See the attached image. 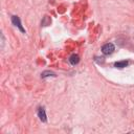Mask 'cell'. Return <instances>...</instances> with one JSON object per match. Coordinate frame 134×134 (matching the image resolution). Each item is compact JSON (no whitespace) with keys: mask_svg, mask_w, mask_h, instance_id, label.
I'll return each mask as SVG.
<instances>
[{"mask_svg":"<svg viewBox=\"0 0 134 134\" xmlns=\"http://www.w3.org/2000/svg\"><path fill=\"white\" fill-rule=\"evenodd\" d=\"M38 116H39V118L43 123H46L47 121V116H46V113H45L44 108H39V110H38Z\"/></svg>","mask_w":134,"mask_h":134,"instance_id":"3","label":"cell"},{"mask_svg":"<svg viewBox=\"0 0 134 134\" xmlns=\"http://www.w3.org/2000/svg\"><path fill=\"white\" fill-rule=\"evenodd\" d=\"M69 62L71 65H77L79 62H80V58L78 54H71L70 58H69Z\"/></svg>","mask_w":134,"mask_h":134,"instance_id":"4","label":"cell"},{"mask_svg":"<svg viewBox=\"0 0 134 134\" xmlns=\"http://www.w3.org/2000/svg\"><path fill=\"white\" fill-rule=\"evenodd\" d=\"M41 77L42 78H46V77H57L56 76V74L54 72H52V71H44V72H42V75H41Z\"/></svg>","mask_w":134,"mask_h":134,"instance_id":"6","label":"cell"},{"mask_svg":"<svg viewBox=\"0 0 134 134\" xmlns=\"http://www.w3.org/2000/svg\"><path fill=\"white\" fill-rule=\"evenodd\" d=\"M128 64H129L128 61H120V62H116L114 64V66L116 68H125L126 66H128Z\"/></svg>","mask_w":134,"mask_h":134,"instance_id":"5","label":"cell"},{"mask_svg":"<svg viewBox=\"0 0 134 134\" xmlns=\"http://www.w3.org/2000/svg\"><path fill=\"white\" fill-rule=\"evenodd\" d=\"M114 49H115V47H114V45L112 44V43H107V44H105L103 47H102V51H103V53L104 54H111L113 51H114Z\"/></svg>","mask_w":134,"mask_h":134,"instance_id":"1","label":"cell"},{"mask_svg":"<svg viewBox=\"0 0 134 134\" xmlns=\"http://www.w3.org/2000/svg\"><path fill=\"white\" fill-rule=\"evenodd\" d=\"M12 22H13V24H14L15 26H17L22 33H25V29L23 28V26H22V24H21V21H20V18H19L18 16H12Z\"/></svg>","mask_w":134,"mask_h":134,"instance_id":"2","label":"cell"}]
</instances>
